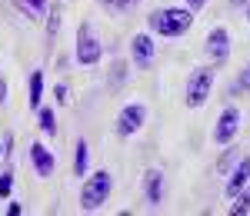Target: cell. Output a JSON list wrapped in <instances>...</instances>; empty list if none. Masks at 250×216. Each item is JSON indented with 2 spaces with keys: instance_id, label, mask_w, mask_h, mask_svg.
<instances>
[{
  "instance_id": "obj_15",
  "label": "cell",
  "mask_w": 250,
  "mask_h": 216,
  "mask_svg": "<svg viewBox=\"0 0 250 216\" xmlns=\"http://www.w3.org/2000/svg\"><path fill=\"white\" fill-rule=\"evenodd\" d=\"M40 103H43V73L34 70V73H30V107L37 110Z\"/></svg>"
},
{
  "instance_id": "obj_5",
  "label": "cell",
  "mask_w": 250,
  "mask_h": 216,
  "mask_svg": "<svg viewBox=\"0 0 250 216\" xmlns=\"http://www.w3.org/2000/svg\"><path fill=\"white\" fill-rule=\"evenodd\" d=\"M144 120H147V107L144 103H127L117 113V137H134L137 130L144 126Z\"/></svg>"
},
{
  "instance_id": "obj_11",
  "label": "cell",
  "mask_w": 250,
  "mask_h": 216,
  "mask_svg": "<svg viewBox=\"0 0 250 216\" xmlns=\"http://www.w3.org/2000/svg\"><path fill=\"white\" fill-rule=\"evenodd\" d=\"M247 183H250V157H244L240 163H237V170L230 173V180H227V190H224V193L233 199L240 190H244V186H247Z\"/></svg>"
},
{
  "instance_id": "obj_9",
  "label": "cell",
  "mask_w": 250,
  "mask_h": 216,
  "mask_svg": "<svg viewBox=\"0 0 250 216\" xmlns=\"http://www.w3.org/2000/svg\"><path fill=\"white\" fill-rule=\"evenodd\" d=\"M144 199L150 206H160L164 203V173L160 170H147L144 173Z\"/></svg>"
},
{
  "instance_id": "obj_12",
  "label": "cell",
  "mask_w": 250,
  "mask_h": 216,
  "mask_svg": "<svg viewBox=\"0 0 250 216\" xmlns=\"http://www.w3.org/2000/svg\"><path fill=\"white\" fill-rule=\"evenodd\" d=\"M37 126H40V133L57 137V120H54V110H50V107H43V103L37 107Z\"/></svg>"
},
{
  "instance_id": "obj_22",
  "label": "cell",
  "mask_w": 250,
  "mask_h": 216,
  "mask_svg": "<svg viewBox=\"0 0 250 216\" xmlns=\"http://www.w3.org/2000/svg\"><path fill=\"white\" fill-rule=\"evenodd\" d=\"M7 213H10V216H20V213H23V206H20V203H10V210H7Z\"/></svg>"
},
{
  "instance_id": "obj_3",
  "label": "cell",
  "mask_w": 250,
  "mask_h": 216,
  "mask_svg": "<svg viewBox=\"0 0 250 216\" xmlns=\"http://www.w3.org/2000/svg\"><path fill=\"white\" fill-rule=\"evenodd\" d=\"M210 90H213V70H210V67H197V70L190 73V80H187L184 103H187L190 110H197V107H204V103H207Z\"/></svg>"
},
{
  "instance_id": "obj_20",
  "label": "cell",
  "mask_w": 250,
  "mask_h": 216,
  "mask_svg": "<svg viewBox=\"0 0 250 216\" xmlns=\"http://www.w3.org/2000/svg\"><path fill=\"white\" fill-rule=\"evenodd\" d=\"M54 97H57L60 103H67V87H63V83H57V87H54Z\"/></svg>"
},
{
  "instance_id": "obj_16",
  "label": "cell",
  "mask_w": 250,
  "mask_h": 216,
  "mask_svg": "<svg viewBox=\"0 0 250 216\" xmlns=\"http://www.w3.org/2000/svg\"><path fill=\"white\" fill-rule=\"evenodd\" d=\"M230 93L233 97H240V93H250V63L240 70V77H237V83L230 87Z\"/></svg>"
},
{
  "instance_id": "obj_6",
  "label": "cell",
  "mask_w": 250,
  "mask_h": 216,
  "mask_svg": "<svg viewBox=\"0 0 250 216\" xmlns=\"http://www.w3.org/2000/svg\"><path fill=\"white\" fill-rule=\"evenodd\" d=\"M237 130H240V110H237V107H227V110L220 113V120H217V126H213V140H217L220 146H227V143H233Z\"/></svg>"
},
{
  "instance_id": "obj_14",
  "label": "cell",
  "mask_w": 250,
  "mask_h": 216,
  "mask_svg": "<svg viewBox=\"0 0 250 216\" xmlns=\"http://www.w3.org/2000/svg\"><path fill=\"white\" fill-rule=\"evenodd\" d=\"M17 7L30 20H43L47 17V0H17Z\"/></svg>"
},
{
  "instance_id": "obj_21",
  "label": "cell",
  "mask_w": 250,
  "mask_h": 216,
  "mask_svg": "<svg viewBox=\"0 0 250 216\" xmlns=\"http://www.w3.org/2000/svg\"><path fill=\"white\" fill-rule=\"evenodd\" d=\"M3 103H7V77L0 73V107H3Z\"/></svg>"
},
{
  "instance_id": "obj_1",
  "label": "cell",
  "mask_w": 250,
  "mask_h": 216,
  "mask_svg": "<svg viewBox=\"0 0 250 216\" xmlns=\"http://www.w3.org/2000/svg\"><path fill=\"white\" fill-rule=\"evenodd\" d=\"M147 27H150V34H160V37H184L193 27V10L190 7H160L147 17Z\"/></svg>"
},
{
  "instance_id": "obj_23",
  "label": "cell",
  "mask_w": 250,
  "mask_h": 216,
  "mask_svg": "<svg viewBox=\"0 0 250 216\" xmlns=\"http://www.w3.org/2000/svg\"><path fill=\"white\" fill-rule=\"evenodd\" d=\"M204 3H207V0H187V7H190V10H200Z\"/></svg>"
},
{
  "instance_id": "obj_4",
  "label": "cell",
  "mask_w": 250,
  "mask_h": 216,
  "mask_svg": "<svg viewBox=\"0 0 250 216\" xmlns=\"http://www.w3.org/2000/svg\"><path fill=\"white\" fill-rule=\"evenodd\" d=\"M74 54H77V63H83V67H94V63H100V40L94 37V30H90V23H80L77 30V43H74Z\"/></svg>"
},
{
  "instance_id": "obj_10",
  "label": "cell",
  "mask_w": 250,
  "mask_h": 216,
  "mask_svg": "<svg viewBox=\"0 0 250 216\" xmlns=\"http://www.w3.org/2000/svg\"><path fill=\"white\" fill-rule=\"evenodd\" d=\"M30 160H34V170L37 177H54V153L43 146V143H30Z\"/></svg>"
},
{
  "instance_id": "obj_17",
  "label": "cell",
  "mask_w": 250,
  "mask_h": 216,
  "mask_svg": "<svg viewBox=\"0 0 250 216\" xmlns=\"http://www.w3.org/2000/svg\"><path fill=\"white\" fill-rule=\"evenodd\" d=\"M237 203H233L230 206V216H244V213H250V193H244V190H240V193H237Z\"/></svg>"
},
{
  "instance_id": "obj_18",
  "label": "cell",
  "mask_w": 250,
  "mask_h": 216,
  "mask_svg": "<svg viewBox=\"0 0 250 216\" xmlns=\"http://www.w3.org/2000/svg\"><path fill=\"white\" fill-rule=\"evenodd\" d=\"M10 190H14V170H3L0 173V199L10 197Z\"/></svg>"
},
{
  "instance_id": "obj_25",
  "label": "cell",
  "mask_w": 250,
  "mask_h": 216,
  "mask_svg": "<svg viewBox=\"0 0 250 216\" xmlns=\"http://www.w3.org/2000/svg\"><path fill=\"white\" fill-rule=\"evenodd\" d=\"M0 157H3V143H0Z\"/></svg>"
},
{
  "instance_id": "obj_7",
  "label": "cell",
  "mask_w": 250,
  "mask_h": 216,
  "mask_svg": "<svg viewBox=\"0 0 250 216\" xmlns=\"http://www.w3.org/2000/svg\"><path fill=\"white\" fill-rule=\"evenodd\" d=\"M204 50H207V57L210 60H227L230 57V34L224 30V27H213L210 34H207V40H204Z\"/></svg>"
},
{
  "instance_id": "obj_2",
  "label": "cell",
  "mask_w": 250,
  "mask_h": 216,
  "mask_svg": "<svg viewBox=\"0 0 250 216\" xmlns=\"http://www.w3.org/2000/svg\"><path fill=\"white\" fill-rule=\"evenodd\" d=\"M110 193H114V177H110L107 170L87 177L83 190H80V210H83V213H97V210L110 199Z\"/></svg>"
},
{
  "instance_id": "obj_13",
  "label": "cell",
  "mask_w": 250,
  "mask_h": 216,
  "mask_svg": "<svg viewBox=\"0 0 250 216\" xmlns=\"http://www.w3.org/2000/svg\"><path fill=\"white\" fill-rule=\"evenodd\" d=\"M87 157H90V146L87 140H77V150H74V177H87Z\"/></svg>"
},
{
  "instance_id": "obj_24",
  "label": "cell",
  "mask_w": 250,
  "mask_h": 216,
  "mask_svg": "<svg viewBox=\"0 0 250 216\" xmlns=\"http://www.w3.org/2000/svg\"><path fill=\"white\" fill-rule=\"evenodd\" d=\"M247 20H250V3H247Z\"/></svg>"
},
{
  "instance_id": "obj_19",
  "label": "cell",
  "mask_w": 250,
  "mask_h": 216,
  "mask_svg": "<svg viewBox=\"0 0 250 216\" xmlns=\"http://www.w3.org/2000/svg\"><path fill=\"white\" fill-rule=\"evenodd\" d=\"M107 3H110L114 10H120V14H124V10H134V7H137V0H107Z\"/></svg>"
},
{
  "instance_id": "obj_8",
  "label": "cell",
  "mask_w": 250,
  "mask_h": 216,
  "mask_svg": "<svg viewBox=\"0 0 250 216\" xmlns=\"http://www.w3.org/2000/svg\"><path fill=\"white\" fill-rule=\"evenodd\" d=\"M130 50H134V63L140 67V70L154 67L157 47H154V37H150V34H137V37L130 40Z\"/></svg>"
}]
</instances>
